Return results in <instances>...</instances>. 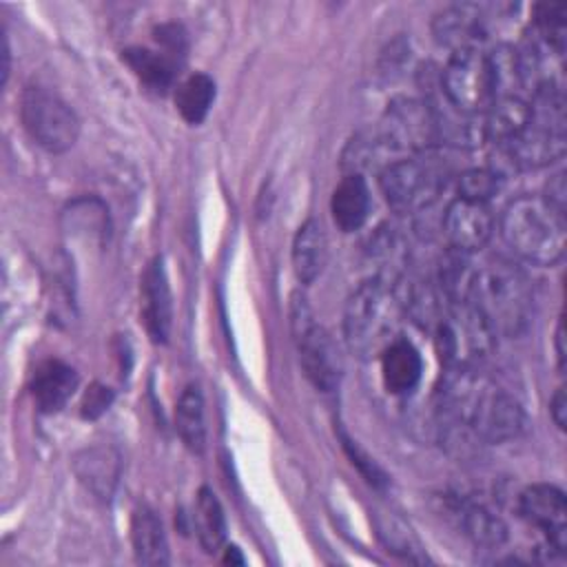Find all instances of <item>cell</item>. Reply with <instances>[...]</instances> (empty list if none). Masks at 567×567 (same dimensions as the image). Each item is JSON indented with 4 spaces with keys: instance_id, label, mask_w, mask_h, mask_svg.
Listing matches in <instances>:
<instances>
[{
    "instance_id": "4dcf8cb0",
    "label": "cell",
    "mask_w": 567,
    "mask_h": 567,
    "mask_svg": "<svg viewBox=\"0 0 567 567\" xmlns=\"http://www.w3.org/2000/svg\"><path fill=\"white\" fill-rule=\"evenodd\" d=\"M549 414H551L554 423H556L560 430H565V423H567V396H565V388H558L556 394L551 396Z\"/></svg>"
},
{
    "instance_id": "277c9868",
    "label": "cell",
    "mask_w": 567,
    "mask_h": 567,
    "mask_svg": "<svg viewBox=\"0 0 567 567\" xmlns=\"http://www.w3.org/2000/svg\"><path fill=\"white\" fill-rule=\"evenodd\" d=\"M403 303L396 286L383 277L363 281L348 299L343 334L357 357L381 354L394 341Z\"/></svg>"
},
{
    "instance_id": "e0dca14e",
    "label": "cell",
    "mask_w": 567,
    "mask_h": 567,
    "mask_svg": "<svg viewBox=\"0 0 567 567\" xmlns=\"http://www.w3.org/2000/svg\"><path fill=\"white\" fill-rule=\"evenodd\" d=\"M330 213L334 224L341 230L352 233L361 228V224L368 219V213H370V190L361 175L348 173L337 184L330 199Z\"/></svg>"
},
{
    "instance_id": "44dd1931",
    "label": "cell",
    "mask_w": 567,
    "mask_h": 567,
    "mask_svg": "<svg viewBox=\"0 0 567 567\" xmlns=\"http://www.w3.org/2000/svg\"><path fill=\"white\" fill-rule=\"evenodd\" d=\"M193 525H195L197 540L206 554H215L224 545V540H226L224 509H221L217 496L208 487H202L197 494Z\"/></svg>"
},
{
    "instance_id": "52a82bcc",
    "label": "cell",
    "mask_w": 567,
    "mask_h": 567,
    "mask_svg": "<svg viewBox=\"0 0 567 567\" xmlns=\"http://www.w3.org/2000/svg\"><path fill=\"white\" fill-rule=\"evenodd\" d=\"M381 193L388 206L401 215H414L430 208L445 188V173L423 157L390 162L379 175Z\"/></svg>"
},
{
    "instance_id": "6da1fadb",
    "label": "cell",
    "mask_w": 567,
    "mask_h": 567,
    "mask_svg": "<svg viewBox=\"0 0 567 567\" xmlns=\"http://www.w3.org/2000/svg\"><path fill=\"white\" fill-rule=\"evenodd\" d=\"M436 396L441 419L467 425L483 443L512 441L527 427L520 403L476 365L445 368Z\"/></svg>"
},
{
    "instance_id": "d6a6232c",
    "label": "cell",
    "mask_w": 567,
    "mask_h": 567,
    "mask_svg": "<svg viewBox=\"0 0 567 567\" xmlns=\"http://www.w3.org/2000/svg\"><path fill=\"white\" fill-rule=\"evenodd\" d=\"M224 563H237V565H241V563H244V558H241V554H239V549H237V547H226Z\"/></svg>"
},
{
    "instance_id": "603a6c76",
    "label": "cell",
    "mask_w": 567,
    "mask_h": 567,
    "mask_svg": "<svg viewBox=\"0 0 567 567\" xmlns=\"http://www.w3.org/2000/svg\"><path fill=\"white\" fill-rule=\"evenodd\" d=\"M124 62L128 69L153 91H166L175 78V62L166 53H155L142 47L124 51Z\"/></svg>"
},
{
    "instance_id": "8992f818",
    "label": "cell",
    "mask_w": 567,
    "mask_h": 567,
    "mask_svg": "<svg viewBox=\"0 0 567 567\" xmlns=\"http://www.w3.org/2000/svg\"><path fill=\"white\" fill-rule=\"evenodd\" d=\"M290 330L310 383L321 392H332L341 379V354L330 337V332L317 321L308 299L303 295H292L290 301Z\"/></svg>"
},
{
    "instance_id": "4fadbf2b",
    "label": "cell",
    "mask_w": 567,
    "mask_h": 567,
    "mask_svg": "<svg viewBox=\"0 0 567 567\" xmlns=\"http://www.w3.org/2000/svg\"><path fill=\"white\" fill-rule=\"evenodd\" d=\"M434 40L441 47L454 51L478 47V40L485 38V16L483 9L470 2L452 4L436 13L432 22Z\"/></svg>"
},
{
    "instance_id": "30bf717a",
    "label": "cell",
    "mask_w": 567,
    "mask_h": 567,
    "mask_svg": "<svg viewBox=\"0 0 567 567\" xmlns=\"http://www.w3.org/2000/svg\"><path fill=\"white\" fill-rule=\"evenodd\" d=\"M381 137L390 148L399 151H430L439 144L436 117L427 100L396 97L388 104Z\"/></svg>"
},
{
    "instance_id": "d6986e66",
    "label": "cell",
    "mask_w": 567,
    "mask_h": 567,
    "mask_svg": "<svg viewBox=\"0 0 567 567\" xmlns=\"http://www.w3.org/2000/svg\"><path fill=\"white\" fill-rule=\"evenodd\" d=\"M326 235L317 219H306L292 241V266L299 281H315L326 264Z\"/></svg>"
},
{
    "instance_id": "ac0fdd59",
    "label": "cell",
    "mask_w": 567,
    "mask_h": 567,
    "mask_svg": "<svg viewBox=\"0 0 567 567\" xmlns=\"http://www.w3.org/2000/svg\"><path fill=\"white\" fill-rule=\"evenodd\" d=\"M131 543L135 560L142 565H166L168 543L157 514L148 507H140L131 520Z\"/></svg>"
},
{
    "instance_id": "9c48e42d",
    "label": "cell",
    "mask_w": 567,
    "mask_h": 567,
    "mask_svg": "<svg viewBox=\"0 0 567 567\" xmlns=\"http://www.w3.org/2000/svg\"><path fill=\"white\" fill-rule=\"evenodd\" d=\"M443 97L458 111L485 113L496 100L489 58L483 49L454 51L441 73Z\"/></svg>"
},
{
    "instance_id": "cb8c5ba5",
    "label": "cell",
    "mask_w": 567,
    "mask_h": 567,
    "mask_svg": "<svg viewBox=\"0 0 567 567\" xmlns=\"http://www.w3.org/2000/svg\"><path fill=\"white\" fill-rule=\"evenodd\" d=\"M215 100V82L206 73L188 75L175 91V106L188 124H199Z\"/></svg>"
},
{
    "instance_id": "484cf974",
    "label": "cell",
    "mask_w": 567,
    "mask_h": 567,
    "mask_svg": "<svg viewBox=\"0 0 567 567\" xmlns=\"http://www.w3.org/2000/svg\"><path fill=\"white\" fill-rule=\"evenodd\" d=\"M501 186V175L492 168H470L458 177V197L487 204Z\"/></svg>"
},
{
    "instance_id": "9a60e30c",
    "label": "cell",
    "mask_w": 567,
    "mask_h": 567,
    "mask_svg": "<svg viewBox=\"0 0 567 567\" xmlns=\"http://www.w3.org/2000/svg\"><path fill=\"white\" fill-rule=\"evenodd\" d=\"M423 372V361L419 350L405 341L394 339L381 352V377L383 385L392 394H408L416 388Z\"/></svg>"
},
{
    "instance_id": "8fae6325",
    "label": "cell",
    "mask_w": 567,
    "mask_h": 567,
    "mask_svg": "<svg viewBox=\"0 0 567 567\" xmlns=\"http://www.w3.org/2000/svg\"><path fill=\"white\" fill-rule=\"evenodd\" d=\"M518 512L547 536V547L565 551L567 547V503L565 494L547 483L529 485L518 496Z\"/></svg>"
},
{
    "instance_id": "ba28073f",
    "label": "cell",
    "mask_w": 567,
    "mask_h": 567,
    "mask_svg": "<svg viewBox=\"0 0 567 567\" xmlns=\"http://www.w3.org/2000/svg\"><path fill=\"white\" fill-rule=\"evenodd\" d=\"M20 117L29 137L49 153L69 151L80 135L75 111L55 93L29 86L20 97Z\"/></svg>"
},
{
    "instance_id": "1f68e13d",
    "label": "cell",
    "mask_w": 567,
    "mask_h": 567,
    "mask_svg": "<svg viewBox=\"0 0 567 567\" xmlns=\"http://www.w3.org/2000/svg\"><path fill=\"white\" fill-rule=\"evenodd\" d=\"M554 346H556V357H558V368H565V321L563 317L558 319L556 334H554Z\"/></svg>"
},
{
    "instance_id": "f1b7e54d",
    "label": "cell",
    "mask_w": 567,
    "mask_h": 567,
    "mask_svg": "<svg viewBox=\"0 0 567 567\" xmlns=\"http://www.w3.org/2000/svg\"><path fill=\"white\" fill-rule=\"evenodd\" d=\"M155 33H157V42L164 44L171 53L184 51V31L177 24H164Z\"/></svg>"
},
{
    "instance_id": "7c38bea8",
    "label": "cell",
    "mask_w": 567,
    "mask_h": 567,
    "mask_svg": "<svg viewBox=\"0 0 567 567\" xmlns=\"http://www.w3.org/2000/svg\"><path fill=\"white\" fill-rule=\"evenodd\" d=\"M494 233V217L487 204L456 197L443 215V235L452 250L474 252L483 248Z\"/></svg>"
},
{
    "instance_id": "f546056e",
    "label": "cell",
    "mask_w": 567,
    "mask_h": 567,
    "mask_svg": "<svg viewBox=\"0 0 567 567\" xmlns=\"http://www.w3.org/2000/svg\"><path fill=\"white\" fill-rule=\"evenodd\" d=\"M565 193H567V188H565V173H558V175H554V177L547 182L545 199H547L554 208H558V210L565 213V199H567Z\"/></svg>"
},
{
    "instance_id": "3957f363",
    "label": "cell",
    "mask_w": 567,
    "mask_h": 567,
    "mask_svg": "<svg viewBox=\"0 0 567 567\" xmlns=\"http://www.w3.org/2000/svg\"><path fill=\"white\" fill-rule=\"evenodd\" d=\"M503 241L525 261L551 266L565 252V213L554 208L540 195L512 199L501 213Z\"/></svg>"
},
{
    "instance_id": "7a4b0ae2",
    "label": "cell",
    "mask_w": 567,
    "mask_h": 567,
    "mask_svg": "<svg viewBox=\"0 0 567 567\" xmlns=\"http://www.w3.org/2000/svg\"><path fill=\"white\" fill-rule=\"evenodd\" d=\"M467 303L478 310L494 334L518 337L529 323L532 288L523 270L494 259L474 268Z\"/></svg>"
},
{
    "instance_id": "7402d4cb",
    "label": "cell",
    "mask_w": 567,
    "mask_h": 567,
    "mask_svg": "<svg viewBox=\"0 0 567 567\" xmlns=\"http://www.w3.org/2000/svg\"><path fill=\"white\" fill-rule=\"evenodd\" d=\"M175 427L179 439L190 452H202L206 445V421H204V399L195 385H188L175 405Z\"/></svg>"
},
{
    "instance_id": "2e32d148",
    "label": "cell",
    "mask_w": 567,
    "mask_h": 567,
    "mask_svg": "<svg viewBox=\"0 0 567 567\" xmlns=\"http://www.w3.org/2000/svg\"><path fill=\"white\" fill-rule=\"evenodd\" d=\"M75 388H78V372L58 359L44 361L35 370L33 383H31L35 405L49 414L62 410L71 399V394L75 392Z\"/></svg>"
},
{
    "instance_id": "4316f807",
    "label": "cell",
    "mask_w": 567,
    "mask_h": 567,
    "mask_svg": "<svg viewBox=\"0 0 567 567\" xmlns=\"http://www.w3.org/2000/svg\"><path fill=\"white\" fill-rule=\"evenodd\" d=\"M111 401H113V392H111L109 388L95 383V385H91V388L86 390V394H84L82 414H84L86 419H95V416H100V414L111 405Z\"/></svg>"
},
{
    "instance_id": "5bb4252c",
    "label": "cell",
    "mask_w": 567,
    "mask_h": 567,
    "mask_svg": "<svg viewBox=\"0 0 567 567\" xmlns=\"http://www.w3.org/2000/svg\"><path fill=\"white\" fill-rule=\"evenodd\" d=\"M142 319L148 337L155 343H164L171 332L173 303L168 279L162 266V259H153L142 277Z\"/></svg>"
},
{
    "instance_id": "d4e9b609",
    "label": "cell",
    "mask_w": 567,
    "mask_h": 567,
    "mask_svg": "<svg viewBox=\"0 0 567 567\" xmlns=\"http://www.w3.org/2000/svg\"><path fill=\"white\" fill-rule=\"evenodd\" d=\"M461 523L465 534L481 547H498L507 538V529L501 518L481 505H463Z\"/></svg>"
},
{
    "instance_id": "ffe728a7",
    "label": "cell",
    "mask_w": 567,
    "mask_h": 567,
    "mask_svg": "<svg viewBox=\"0 0 567 567\" xmlns=\"http://www.w3.org/2000/svg\"><path fill=\"white\" fill-rule=\"evenodd\" d=\"M485 122V140L492 144H501L514 135H518L529 122V102L520 95L496 97L487 111L483 113Z\"/></svg>"
},
{
    "instance_id": "5b68a950",
    "label": "cell",
    "mask_w": 567,
    "mask_h": 567,
    "mask_svg": "<svg viewBox=\"0 0 567 567\" xmlns=\"http://www.w3.org/2000/svg\"><path fill=\"white\" fill-rule=\"evenodd\" d=\"M496 334L478 310L467 303H447L434 323V343L445 368L476 365L494 346Z\"/></svg>"
},
{
    "instance_id": "83f0119b",
    "label": "cell",
    "mask_w": 567,
    "mask_h": 567,
    "mask_svg": "<svg viewBox=\"0 0 567 567\" xmlns=\"http://www.w3.org/2000/svg\"><path fill=\"white\" fill-rule=\"evenodd\" d=\"M343 445H346V450H348V454H350V458H352V463L363 472V476L370 481V483H374V485H381L383 481H385V476H383V472L377 467V463L374 461H370V456L368 454H363L350 439H346L343 436Z\"/></svg>"
}]
</instances>
